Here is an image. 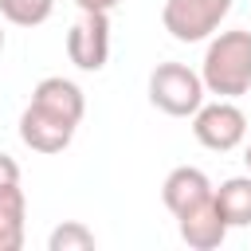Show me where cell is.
Wrapping results in <instances>:
<instances>
[{"label":"cell","mask_w":251,"mask_h":251,"mask_svg":"<svg viewBox=\"0 0 251 251\" xmlns=\"http://www.w3.org/2000/svg\"><path fill=\"white\" fill-rule=\"evenodd\" d=\"M204 86L220 98H239L251 90V31H220L204 51Z\"/></svg>","instance_id":"6da1fadb"},{"label":"cell","mask_w":251,"mask_h":251,"mask_svg":"<svg viewBox=\"0 0 251 251\" xmlns=\"http://www.w3.org/2000/svg\"><path fill=\"white\" fill-rule=\"evenodd\" d=\"M204 78L184 63H157L149 75V102L169 118H188L204 106Z\"/></svg>","instance_id":"7a4b0ae2"},{"label":"cell","mask_w":251,"mask_h":251,"mask_svg":"<svg viewBox=\"0 0 251 251\" xmlns=\"http://www.w3.org/2000/svg\"><path fill=\"white\" fill-rule=\"evenodd\" d=\"M231 12V0H165V31L180 43H200L208 39L220 20Z\"/></svg>","instance_id":"3957f363"},{"label":"cell","mask_w":251,"mask_h":251,"mask_svg":"<svg viewBox=\"0 0 251 251\" xmlns=\"http://www.w3.org/2000/svg\"><path fill=\"white\" fill-rule=\"evenodd\" d=\"M192 133L204 149H216V153H227L235 149L243 137H247V118L239 106L231 102H212V106H200L196 110V122H192Z\"/></svg>","instance_id":"277c9868"},{"label":"cell","mask_w":251,"mask_h":251,"mask_svg":"<svg viewBox=\"0 0 251 251\" xmlns=\"http://www.w3.org/2000/svg\"><path fill=\"white\" fill-rule=\"evenodd\" d=\"M110 12H86L67 31V55L82 71H102L110 59Z\"/></svg>","instance_id":"5b68a950"},{"label":"cell","mask_w":251,"mask_h":251,"mask_svg":"<svg viewBox=\"0 0 251 251\" xmlns=\"http://www.w3.org/2000/svg\"><path fill=\"white\" fill-rule=\"evenodd\" d=\"M20 137L35 153H63L71 145V137H75V122H67V118H59V114H51V110L31 102L20 114Z\"/></svg>","instance_id":"8992f818"},{"label":"cell","mask_w":251,"mask_h":251,"mask_svg":"<svg viewBox=\"0 0 251 251\" xmlns=\"http://www.w3.org/2000/svg\"><path fill=\"white\" fill-rule=\"evenodd\" d=\"M212 192H216V188L208 184V176H204L200 169H192V165L173 169V173L165 176V184H161V200H165V208H169L173 216L192 212L196 204L212 200Z\"/></svg>","instance_id":"52a82bcc"},{"label":"cell","mask_w":251,"mask_h":251,"mask_svg":"<svg viewBox=\"0 0 251 251\" xmlns=\"http://www.w3.org/2000/svg\"><path fill=\"white\" fill-rule=\"evenodd\" d=\"M176 220H180V239H184L192 251H212V247H220L224 235H227V220L220 216L216 200H204V204H196L192 212H184V216H176Z\"/></svg>","instance_id":"ba28073f"},{"label":"cell","mask_w":251,"mask_h":251,"mask_svg":"<svg viewBox=\"0 0 251 251\" xmlns=\"http://www.w3.org/2000/svg\"><path fill=\"white\" fill-rule=\"evenodd\" d=\"M31 102L43 106V110H51V114H59V118H67V122H75V126L82 122V110H86L82 90H78L71 78H59V75L43 78V82L31 90Z\"/></svg>","instance_id":"9c48e42d"},{"label":"cell","mask_w":251,"mask_h":251,"mask_svg":"<svg viewBox=\"0 0 251 251\" xmlns=\"http://www.w3.org/2000/svg\"><path fill=\"white\" fill-rule=\"evenodd\" d=\"M227 227H251V176H231L212 192Z\"/></svg>","instance_id":"30bf717a"},{"label":"cell","mask_w":251,"mask_h":251,"mask_svg":"<svg viewBox=\"0 0 251 251\" xmlns=\"http://www.w3.org/2000/svg\"><path fill=\"white\" fill-rule=\"evenodd\" d=\"M24 192L20 184L0 188V251H20L24 247Z\"/></svg>","instance_id":"8fae6325"},{"label":"cell","mask_w":251,"mask_h":251,"mask_svg":"<svg viewBox=\"0 0 251 251\" xmlns=\"http://www.w3.org/2000/svg\"><path fill=\"white\" fill-rule=\"evenodd\" d=\"M55 0H0V16L8 24H20V27H35L51 16Z\"/></svg>","instance_id":"7c38bea8"},{"label":"cell","mask_w":251,"mask_h":251,"mask_svg":"<svg viewBox=\"0 0 251 251\" xmlns=\"http://www.w3.org/2000/svg\"><path fill=\"white\" fill-rule=\"evenodd\" d=\"M47 251H94V231L82 227V224H75V220H67V224H59L51 231Z\"/></svg>","instance_id":"4fadbf2b"},{"label":"cell","mask_w":251,"mask_h":251,"mask_svg":"<svg viewBox=\"0 0 251 251\" xmlns=\"http://www.w3.org/2000/svg\"><path fill=\"white\" fill-rule=\"evenodd\" d=\"M8 184H20V165L8 153H0V188H8Z\"/></svg>","instance_id":"5bb4252c"},{"label":"cell","mask_w":251,"mask_h":251,"mask_svg":"<svg viewBox=\"0 0 251 251\" xmlns=\"http://www.w3.org/2000/svg\"><path fill=\"white\" fill-rule=\"evenodd\" d=\"M82 12H110V8H118L122 0H75Z\"/></svg>","instance_id":"9a60e30c"},{"label":"cell","mask_w":251,"mask_h":251,"mask_svg":"<svg viewBox=\"0 0 251 251\" xmlns=\"http://www.w3.org/2000/svg\"><path fill=\"white\" fill-rule=\"evenodd\" d=\"M243 161H247V169H251V145H247V153H243Z\"/></svg>","instance_id":"2e32d148"},{"label":"cell","mask_w":251,"mask_h":251,"mask_svg":"<svg viewBox=\"0 0 251 251\" xmlns=\"http://www.w3.org/2000/svg\"><path fill=\"white\" fill-rule=\"evenodd\" d=\"M0 51H4V31H0Z\"/></svg>","instance_id":"e0dca14e"}]
</instances>
